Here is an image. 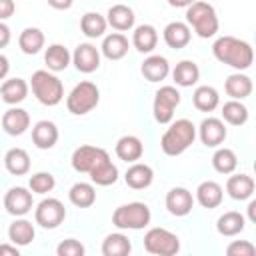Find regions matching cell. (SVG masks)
<instances>
[{"instance_id":"6da1fadb","label":"cell","mask_w":256,"mask_h":256,"mask_svg":"<svg viewBox=\"0 0 256 256\" xmlns=\"http://www.w3.org/2000/svg\"><path fill=\"white\" fill-rule=\"evenodd\" d=\"M212 54L218 62L244 72L254 62V50L246 40H240L236 36H220L212 44Z\"/></svg>"},{"instance_id":"7a4b0ae2","label":"cell","mask_w":256,"mask_h":256,"mask_svg":"<svg viewBox=\"0 0 256 256\" xmlns=\"http://www.w3.org/2000/svg\"><path fill=\"white\" fill-rule=\"evenodd\" d=\"M196 140V126L188 118H178L170 122L160 138V148L166 156H180L184 154Z\"/></svg>"},{"instance_id":"3957f363","label":"cell","mask_w":256,"mask_h":256,"mask_svg":"<svg viewBox=\"0 0 256 256\" xmlns=\"http://www.w3.org/2000/svg\"><path fill=\"white\" fill-rule=\"evenodd\" d=\"M186 24L200 38H212V36H216L218 28H220V22H218V16H216L214 6L208 4V2H204V0H194L186 8Z\"/></svg>"},{"instance_id":"277c9868","label":"cell","mask_w":256,"mask_h":256,"mask_svg":"<svg viewBox=\"0 0 256 256\" xmlns=\"http://www.w3.org/2000/svg\"><path fill=\"white\" fill-rule=\"evenodd\" d=\"M28 84H30V90L36 96V100L44 106H56L64 98L62 80L50 70H36Z\"/></svg>"},{"instance_id":"5b68a950","label":"cell","mask_w":256,"mask_h":256,"mask_svg":"<svg viewBox=\"0 0 256 256\" xmlns=\"http://www.w3.org/2000/svg\"><path fill=\"white\" fill-rule=\"evenodd\" d=\"M152 212L146 202H128L114 210L112 224L118 230H142L150 224Z\"/></svg>"},{"instance_id":"8992f818","label":"cell","mask_w":256,"mask_h":256,"mask_svg":"<svg viewBox=\"0 0 256 256\" xmlns=\"http://www.w3.org/2000/svg\"><path fill=\"white\" fill-rule=\"evenodd\" d=\"M98 102H100V90L90 80L78 82L66 96V108L74 116H84V114L92 112L98 106Z\"/></svg>"},{"instance_id":"52a82bcc","label":"cell","mask_w":256,"mask_h":256,"mask_svg":"<svg viewBox=\"0 0 256 256\" xmlns=\"http://www.w3.org/2000/svg\"><path fill=\"white\" fill-rule=\"evenodd\" d=\"M144 250L156 256H174L180 250V238L166 228H150L144 234Z\"/></svg>"},{"instance_id":"ba28073f","label":"cell","mask_w":256,"mask_h":256,"mask_svg":"<svg viewBox=\"0 0 256 256\" xmlns=\"http://www.w3.org/2000/svg\"><path fill=\"white\" fill-rule=\"evenodd\" d=\"M180 100H182V96L176 86H160L154 94V104H152L154 120L158 124H170Z\"/></svg>"},{"instance_id":"9c48e42d","label":"cell","mask_w":256,"mask_h":256,"mask_svg":"<svg viewBox=\"0 0 256 256\" xmlns=\"http://www.w3.org/2000/svg\"><path fill=\"white\" fill-rule=\"evenodd\" d=\"M110 158V154L100 148V146H92V144H82L72 152V168L80 174H90L96 166H100L102 162H106Z\"/></svg>"},{"instance_id":"30bf717a","label":"cell","mask_w":256,"mask_h":256,"mask_svg":"<svg viewBox=\"0 0 256 256\" xmlns=\"http://www.w3.org/2000/svg\"><path fill=\"white\" fill-rule=\"evenodd\" d=\"M66 218V208L58 198H44L42 202H38V206L34 208V220L38 226L46 228V230H54L58 228Z\"/></svg>"},{"instance_id":"8fae6325","label":"cell","mask_w":256,"mask_h":256,"mask_svg":"<svg viewBox=\"0 0 256 256\" xmlns=\"http://www.w3.org/2000/svg\"><path fill=\"white\" fill-rule=\"evenodd\" d=\"M196 134L200 136V142L206 146V148H218L226 136H228V130H226V124L222 118H214V116H208L200 122V126L196 128Z\"/></svg>"},{"instance_id":"7c38bea8","label":"cell","mask_w":256,"mask_h":256,"mask_svg":"<svg viewBox=\"0 0 256 256\" xmlns=\"http://www.w3.org/2000/svg\"><path fill=\"white\" fill-rule=\"evenodd\" d=\"M34 206L32 200V192L30 188L24 186H12L6 194H4V208L10 216H26Z\"/></svg>"},{"instance_id":"4fadbf2b","label":"cell","mask_w":256,"mask_h":256,"mask_svg":"<svg viewBox=\"0 0 256 256\" xmlns=\"http://www.w3.org/2000/svg\"><path fill=\"white\" fill-rule=\"evenodd\" d=\"M164 204H166V210H168L172 216L182 218V216H188V214L192 212V208H194V196H192V192H190L188 188H184V186H174V188H170V190L166 192Z\"/></svg>"},{"instance_id":"5bb4252c","label":"cell","mask_w":256,"mask_h":256,"mask_svg":"<svg viewBox=\"0 0 256 256\" xmlns=\"http://www.w3.org/2000/svg\"><path fill=\"white\" fill-rule=\"evenodd\" d=\"M72 64L76 66L78 72L92 74L100 68V50L90 42H82L72 52Z\"/></svg>"},{"instance_id":"9a60e30c","label":"cell","mask_w":256,"mask_h":256,"mask_svg":"<svg viewBox=\"0 0 256 256\" xmlns=\"http://www.w3.org/2000/svg\"><path fill=\"white\" fill-rule=\"evenodd\" d=\"M30 128V114L24 108L12 106L2 114V130L8 136H22Z\"/></svg>"},{"instance_id":"2e32d148","label":"cell","mask_w":256,"mask_h":256,"mask_svg":"<svg viewBox=\"0 0 256 256\" xmlns=\"http://www.w3.org/2000/svg\"><path fill=\"white\" fill-rule=\"evenodd\" d=\"M58 126L52 120H38L32 126V142L38 150H50L58 142Z\"/></svg>"},{"instance_id":"e0dca14e","label":"cell","mask_w":256,"mask_h":256,"mask_svg":"<svg viewBox=\"0 0 256 256\" xmlns=\"http://www.w3.org/2000/svg\"><path fill=\"white\" fill-rule=\"evenodd\" d=\"M162 38H164V42H166L168 48L180 50V48L188 46V42H190V38H192V30H190V26H188L186 22L174 20V22H170V24L164 26Z\"/></svg>"},{"instance_id":"ac0fdd59","label":"cell","mask_w":256,"mask_h":256,"mask_svg":"<svg viewBox=\"0 0 256 256\" xmlns=\"http://www.w3.org/2000/svg\"><path fill=\"white\" fill-rule=\"evenodd\" d=\"M194 200L202 208H208V210L218 208L222 204V200H224V188L218 182H214V180H204V182L198 184Z\"/></svg>"},{"instance_id":"d6986e66","label":"cell","mask_w":256,"mask_h":256,"mask_svg":"<svg viewBox=\"0 0 256 256\" xmlns=\"http://www.w3.org/2000/svg\"><path fill=\"white\" fill-rule=\"evenodd\" d=\"M106 22L116 32H128V30L134 28L136 16H134V10L130 6H126V4H114L106 12Z\"/></svg>"},{"instance_id":"ffe728a7","label":"cell","mask_w":256,"mask_h":256,"mask_svg":"<svg viewBox=\"0 0 256 256\" xmlns=\"http://www.w3.org/2000/svg\"><path fill=\"white\" fill-rule=\"evenodd\" d=\"M152 180H154V170L144 162H132L124 174V182L132 190H144L152 184Z\"/></svg>"},{"instance_id":"44dd1931","label":"cell","mask_w":256,"mask_h":256,"mask_svg":"<svg viewBox=\"0 0 256 256\" xmlns=\"http://www.w3.org/2000/svg\"><path fill=\"white\" fill-rule=\"evenodd\" d=\"M114 152H116V156H118L120 160L132 164V162H138V160L142 158V154H144V144H142V140H140L138 136L126 134V136L118 138V142H116V146H114Z\"/></svg>"},{"instance_id":"7402d4cb","label":"cell","mask_w":256,"mask_h":256,"mask_svg":"<svg viewBox=\"0 0 256 256\" xmlns=\"http://www.w3.org/2000/svg\"><path fill=\"white\" fill-rule=\"evenodd\" d=\"M254 178L248 174H234L226 180V192L232 200H250L254 194Z\"/></svg>"},{"instance_id":"603a6c76","label":"cell","mask_w":256,"mask_h":256,"mask_svg":"<svg viewBox=\"0 0 256 256\" xmlns=\"http://www.w3.org/2000/svg\"><path fill=\"white\" fill-rule=\"evenodd\" d=\"M130 42L122 32H112L108 36H104L102 46H100V54L108 60H122L128 54Z\"/></svg>"},{"instance_id":"cb8c5ba5","label":"cell","mask_w":256,"mask_h":256,"mask_svg":"<svg viewBox=\"0 0 256 256\" xmlns=\"http://www.w3.org/2000/svg\"><path fill=\"white\" fill-rule=\"evenodd\" d=\"M28 90H30V84L24 78H8V80H2L0 96H2V100L6 104L16 106V104H20V102L26 100Z\"/></svg>"},{"instance_id":"d4e9b609","label":"cell","mask_w":256,"mask_h":256,"mask_svg":"<svg viewBox=\"0 0 256 256\" xmlns=\"http://www.w3.org/2000/svg\"><path fill=\"white\" fill-rule=\"evenodd\" d=\"M140 72L148 82H162L170 74V64L164 56L150 54L148 58H144V62L140 66Z\"/></svg>"},{"instance_id":"484cf974","label":"cell","mask_w":256,"mask_h":256,"mask_svg":"<svg viewBox=\"0 0 256 256\" xmlns=\"http://www.w3.org/2000/svg\"><path fill=\"white\" fill-rule=\"evenodd\" d=\"M36 236V230H34V224L30 220H26L24 216H16V220L8 226V240L12 244H16L18 248L22 246H28Z\"/></svg>"},{"instance_id":"4316f807","label":"cell","mask_w":256,"mask_h":256,"mask_svg":"<svg viewBox=\"0 0 256 256\" xmlns=\"http://www.w3.org/2000/svg\"><path fill=\"white\" fill-rule=\"evenodd\" d=\"M158 44V30L152 26V24H140L134 28L132 32V46L142 52V54H150L154 52Z\"/></svg>"},{"instance_id":"83f0119b","label":"cell","mask_w":256,"mask_h":256,"mask_svg":"<svg viewBox=\"0 0 256 256\" xmlns=\"http://www.w3.org/2000/svg\"><path fill=\"white\" fill-rule=\"evenodd\" d=\"M44 64L50 72H62L72 64V54L64 44H50L44 52Z\"/></svg>"},{"instance_id":"f1b7e54d","label":"cell","mask_w":256,"mask_h":256,"mask_svg":"<svg viewBox=\"0 0 256 256\" xmlns=\"http://www.w3.org/2000/svg\"><path fill=\"white\" fill-rule=\"evenodd\" d=\"M252 78L242 74V72H234L226 78L224 82V92L232 98V100H244L252 94Z\"/></svg>"},{"instance_id":"f546056e","label":"cell","mask_w":256,"mask_h":256,"mask_svg":"<svg viewBox=\"0 0 256 256\" xmlns=\"http://www.w3.org/2000/svg\"><path fill=\"white\" fill-rule=\"evenodd\" d=\"M198 78H200V68L194 60H180L172 70V80L180 88L194 86L198 82Z\"/></svg>"},{"instance_id":"4dcf8cb0","label":"cell","mask_w":256,"mask_h":256,"mask_svg":"<svg viewBox=\"0 0 256 256\" xmlns=\"http://www.w3.org/2000/svg\"><path fill=\"white\" fill-rule=\"evenodd\" d=\"M246 228V216L236 212V210H230V212H224L218 220H216V230L220 236H226V238H232V236H238L242 230Z\"/></svg>"},{"instance_id":"1f68e13d","label":"cell","mask_w":256,"mask_h":256,"mask_svg":"<svg viewBox=\"0 0 256 256\" xmlns=\"http://www.w3.org/2000/svg\"><path fill=\"white\" fill-rule=\"evenodd\" d=\"M4 168L12 176H24L30 172V154L24 148H10L4 154Z\"/></svg>"},{"instance_id":"d6a6232c","label":"cell","mask_w":256,"mask_h":256,"mask_svg":"<svg viewBox=\"0 0 256 256\" xmlns=\"http://www.w3.org/2000/svg\"><path fill=\"white\" fill-rule=\"evenodd\" d=\"M192 104L200 112H214L220 104V94L214 86H208V84L198 86L192 94Z\"/></svg>"},{"instance_id":"836d02e7","label":"cell","mask_w":256,"mask_h":256,"mask_svg":"<svg viewBox=\"0 0 256 256\" xmlns=\"http://www.w3.org/2000/svg\"><path fill=\"white\" fill-rule=\"evenodd\" d=\"M44 42H46L44 32H42L40 28H34V26L24 28V30L20 32V36H18V46H20V50H22L24 54H28V56L38 54V52L44 48Z\"/></svg>"},{"instance_id":"e575fe53","label":"cell","mask_w":256,"mask_h":256,"mask_svg":"<svg viewBox=\"0 0 256 256\" xmlns=\"http://www.w3.org/2000/svg\"><path fill=\"white\" fill-rule=\"evenodd\" d=\"M132 252V242L124 232H112L102 242L104 256H128Z\"/></svg>"},{"instance_id":"d590c367","label":"cell","mask_w":256,"mask_h":256,"mask_svg":"<svg viewBox=\"0 0 256 256\" xmlns=\"http://www.w3.org/2000/svg\"><path fill=\"white\" fill-rule=\"evenodd\" d=\"M68 200L76 208H90L96 202V188L90 182H76L68 190Z\"/></svg>"},{"instance_id":"8d00e7d4","label":"cell","mask_w":256,"mask_h":256,"mask_svg":"<svg viewBox=\"0 0 256 256\" xmlns=\"http://www.w3.org/2000/svg\"><path fill=\"white\" fill-rule=\"evenodd\" d=\"M106 28H108L106 16H102L98 12H86L80 18V30L86 38H102Z\"/></svg>"},{"instance_id":"74e56055","label":"cell","mask_w":256,"mask_h":256,"mask_svg":"<svg viewBox=\"0 0 256 256\" xmlns=\"http://www.w3.org/2000/svg\"><path fill=\"white\" fill-rule=\"evenodd\" d=\"M222 120L230 126H244L248 122V108L242 104V100H228L222 104Z\"/></svg>"},{"instance_id":"f35d334b","label":"cell","mask_w":256,"mask_h":256,"mask_svg":"<svg viewBox=\"0 0 256 256\" xmlns=\"http://www.w3.org/2000/svg\"><path fill=\"white\" fill-rule=\"evenodd\" d=\"M238 166V158L234 154L232 148H226V146H218L214 156H212V168L218 172V174H232Z\"/></svg>"},{"instance_id":"ab89813d","label":"cell","mask_w":256,"mask_h":256,"mask_svg":"<svg viewBox=\"0 0 256 256\" xmlns=\"http://www.w3.org/2000/svg\"><path fill=\"white\" fill-rule=\"evenodd\" d=\"M88 176H90L92 184H96V186H110V184H116V180H118V168L108 158L106 162H102L100 166H96Z\"/></svg>"},{"instance_id":"60d3db41","label":"cell","mask_w":256,"mask_h":256,"mask_svg":"<svg viewBox=\"0 0 256 256\" xmlns=\"http://www.w3.org/2000/svg\"><path fill=\"white\" fill-rule=\"evenodd\" d=\"M54 186H56V180L50 172H36L28 180V188L32 194H48L54 190Z\"/></svg>"},{"instance_id":"b9f144b4","label":"cell","mask_w":256,"mask_h":256,"mask_svg":"<svg viewBox=\"0 0 256 256\" xmlns=\"http://www.w3.org/2000/svg\"><path fill=\"white\" fill-rule=\"evenodd\" d=\"M56 254L58 256H84L86 254V248L80 240L76 238H66L62 240L58 246H56Z\"/></svg>"},{"instance_id":"7bdbcfd3","label":"cell","mask_w":256,"mask_h":256,"mask_svg":"<svg viewBox=\"0 0 256 256\" xmlns=\"http://www.w3.org/2000/svg\"><path fill=\"white\" fill-rule=\"evenodd\" d=\"M226 254L228 256H254L256 246L250 240H232L226 246Z\"/></svg>"},{"instance_id":"ee69618b","label":"cell","mask_w":256,"mask_h":256,"mask_svg":"<svg viewBox=\"0 0 256 256\" xmlns=\"http://www.w3.org/2000/svg\"><path fill=\"white\" fill-rule=\"evenodd\" d=\"M16 12V4L14 0H0V20H8L12 14Z\"/></svg>"},{"instance_id":"f6af8a7d","label":"cell","mask_w":256,"mask_h":256,"mask_svg":"<svg viewBox=\"0 0 256 256\" xmlns=\"http://www.w3.org/2000/svg\"><path fill=\"white\" fill-rule=\"evenodd\" d=\"M10 38H12V34H10L8 24H4V22L0 20V50L6 48V46L10 44Z\"/></svg>"},{"instance_id":"bcb514c9","label":"cell","mask_w":256,"mask_h":256,"mask_svg":"<svg viewBox=\"0 0 256 256\" xmlns=\"http://www.w3.org/2000/svg\"><path fill=\"white\" fill-rule=\"evenodd\" d=\"M48 2V6H52L54 10H68V8H72V4H74V0H46Z\"/></svg>"},{"instance_id":"7dc6e473","label":"cell","mask_w":256,"mask_h":256,"mask_svg":"<svg viewBox=\"0 0 256 256\" xmlns=\"http://www.w3.org/2000/svg\"><path fill=\"white\" fill-rule=\"evenodd\" d=\"M8 72H10V62L4 54H0V80H6Z\"/></svg>"},{"instance_id":"c3c4849f","label":"cell","mask_w":256,"mask_h":256,"mask_svg":"<svg viewBox=\"0 0 256 256\" xmlns=\"http://www.w3.org/2000/svg\"><path fill=\"white\" fill-rule=\"evenodd\" d=\"M192 2H194V0H168V4H170L172 8H188Z\"/></svg>"},{"instance_id":"681fc988","label":"cell","mask_w":256,"mask_h":256,"mask_svg":"<svg viewBox=\"0 0 256 256\" xmlns=\"http://www.w3.org/2000/svg\"><path fill=\"white\" fill-rule=\"evenodd\" d=\"M248 220L250 222H256V200H250L248 202Z\"/></svg>"}]
</instances>
